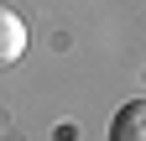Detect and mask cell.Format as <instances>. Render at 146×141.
Here are the masks:
<instances>
[{
    "mask_svg": "<svg viewBox=\"0 0 146 141\" xmlns=\"http://www.w3.org/2000/svg\"><path fill=\"white\" fill-rule=\"evenodd\" d=\"M16 58H26V21L11 5H0V68H11Z\"/></svg>",
    "mask_w": 146,
    "mask_h": 141,
    "instance_id": "2",
    "label": "cell"
},
{
    "mask_svg": "<svg viewBox=\"0 0 146 141\" xmlns=\"http://www.w3.org/2000/svg\"><path fill=\"white\" fill-rule=\"evenodd\" d=\"M110 141H146V99H125L110 115Z\"/></svg>",
    "mask_w": 146,
    "mask_h": 141,
    "instance_id": "1",
    "label": "cell"
}]
</instances>
